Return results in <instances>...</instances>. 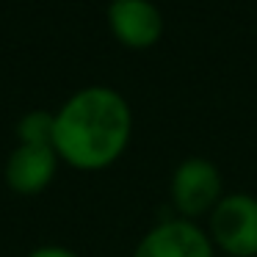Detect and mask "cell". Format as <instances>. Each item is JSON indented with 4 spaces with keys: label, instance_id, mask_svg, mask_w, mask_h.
<instances>
[{
    "label": "cell",
    "instance_id": "cell-1",
    "mask_svg": "<svg viewBox=\"0 0 257 257\" xmlns=\"http://www.w3.org/2000/svg\"><path fill=\"white\" fill-rule=\"evenodd\" d=\"M133 133L130 105L111 86H86L56 111L53 147L78 172H100L119 161Z\"/></svg>",
    "mask_w": 257,
    "mask_h": 257
},
{
    "label": "cell",
    "instance_id": "cell-2",
    "mask_svg": "<svg viewBox=\"0 0 257 257\" xmlns=\"http://www.w3.org/2000/svg\"><path fill=\"white\" fill-rule=\"evenodd\" d=\"M210 238L229 257H257V199L249 194L221 196L210 210Z\"/></svg>",
    "mask_w": 257,
    "mask_h": 257
},
{
    "label": "cell",
    "instance_id": "cell-3",
    "mask_svg": "<svg viewBox=\"0 0 257 257\" xmlns=\"http://www.w3.org/2000/svg\"><path fill=\"white\" fill-rule=\"evenodd\" d=\"M172 202L183 218L210 213L221 202V174L207 158H185L172 174Z\"/></svg>",
    "mask_w": 257,
    "mask_h": 257
},
{
    "label": "cell",
    "instance_id": "cell-4",
    "mask_svg": "<svg viewBox=\"0 0 257 257\" xmlns=\"http://www.w3.org/2000/svg\"><path fill=\"white\" fill-rule=\"evenodd\" d=\"M133 257H213V243L188 218H166L139 240Z\"/></svg>",
    "mask_w": 257,
    "mask_h": 257
},
{
    "label": "cell",
    "instance_id": "cell-5",
    "mask_svg": "<svg viewBox=\"0 0 257 257\" xmlns=\"http://www.w3.org/2000/svg\"><path fill=\"white\" fill-rule=\"evenodd\" d=\"M58 152L50 144H17L6 158L3 180L20 196L42 194L58 172Z\"/></svg>",
    "mask_w": 257,
    "mask_h": 257
},
{
    "label": "cell",
    "instance_id": "cell-6",
    "mask_svg": "<svg viewBox=\"0 0 257 257\" xmlns=\"http://www.w3.org/2000/svg\"><path fill=\"white\" fill-rule=\"evenodd\" d=\"M108 28L124 47L144 50L152 47L163 34V17L150 0H111Z\"/></svg>",
    "mask_w": 257,
    "mask_h": 257
},
{
    "label": "cell",
    "instance_id": "cell-7",
    "mask_svg": "<svg viewBox=\"0 0 257 257\" xmlns=\"http://www.w3.org/2000/svg\"><path fill=\"white\" fill-rule=\"evenodd\" d=\"M53 124H56V113L50 111H28L17 119V144H50L53 147Z\"/></svg>",
    "mask_w": 257,
    "mask_h": 257
},
{
    "label": "cell",
    "instance_id": "cell-8",
    "mask_svg": "<svg viewBox=\"0 0 257 257\" xmlns=\"http://www.w3.org/2000/svg\"><path fill=\"white\" fill-rule=\"evenodd\" d=\"M28 257H80V254L72 251V249H67V246L47 243V246H36V249H31Z\"/></svg>",
    "mask_w": 257,
    "mask_h": 257
}]
</instances>
